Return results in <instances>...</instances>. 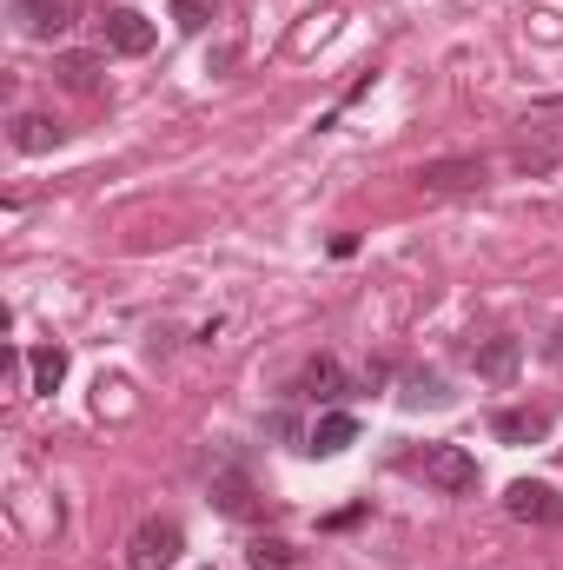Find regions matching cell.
Wrapping results in <instances>:
<instances>
[{"mask_svg": "<svg viewBox=\"0 0 563 570\" xmlns=\"http://www.w3.org/2000/svg\"><path fill=\"white\" fill-rule=\"evenodd\" d=\"M352 438H358V419H352V412H325V419L312 425V444H305V451H318V458H338Z\"/></svg>", "mask_w": 563, "mask_h": 570, "instance_id": "obj_13", "label": "cell"}, {"mask_svg": "<svg viewBox=\"0 0 563 570\" xmlns=\"http://www.w3.org/2000/svg\"><path fill=\"white\" fill-rule=\"evenodd\" d=\"M246 564L253 570H292L298 564V551H292L285 538H253V544H246Z\"/></svg>", "mask_w": 563, "mask_h": 570, "instance_id": "obj_15", "label": "cell"}, {"mask_svg": "<svg viewBox=\"0 0 563 570\" xmlns=\"http://www.w3.org/2000/svg\"><path fill=\"white\" fill-rule=\"evenodd\" d=\"M80 20V0H13V27L27 40H60Z\"/></svg>", "mask_w": 563, "mask_h": 570, "instance_id": "obj_4", "label": "cell"}, {"mask_svg": "<svg viewBox=\"0 0 563 570\" xmlns=\"http://www.w3.org/2000/svg\"><path fill=\"white\" fill-rule=\"evenodd\" d=\"M504 511H511L517 524H537V531L563 524V498H557V484H544V478H517V484L504 491Z\"/></svg>", "mask_w": 563, "mask_h": 570, "instance_id": "obj_3", "label": "cell"}, {"mask_svg": "<svg viewBox=\"0 0 563 570\" xmlns=\"http://www.w3.org/2000/svg\"><path fill=\"white\" fill-rule=\"evenodd\" d=\"M100 67H107L100 53H60V60H53V80H60L67 94H100Z\"/></svg>", "mask_w": 563, "mask_h": 570, "instance_id": "obj_10", "label": "cell"}, {"mask_svg": "<svg viewBox=\"0 0 563 570\" xmlns=\"http://www.w3.org/2000/svg\"><path fill=\"white\" fill-rule=\"evenodd\" d=\"M424 484H437V491H451V498H464V491H477V458L464 451V444H431L418 458Z\"/></svg>", "mask_w": 563, "mask_h": 570, "instance_id": "obj_2", "label": "cell"}, {"mask_svg": "<svg viewBox=\"0 0 563 570\" xmlns=\"http://www.w3.org/2000/svg\"><path fill=\"white\" fill-rule=\"evenodd\" d=\"M551 166H557V146L551 140H537V146L524 140L517 146V173H551Z\"/></svg>", "mask_w": 563, "mask_h": 570, "instance_id": "obj_18", "label": "cell"}, {"mask_svg": "<svg viewBox=\"0 0 563 570\" xmlns=\"http://www.w3.org/2000/svg\"><path fill=\"white\" fill-rule=\"evenodd\" d=\"M213 504H219L226 518H253V511H259V491H253L246 471H213Z\"/></svg>", "mask_w": 563, "mask_h": 570, "instance_id": "obj_9", "label": "cell"}, {"mask_svg": "<svg viewBox=\"0 0 563 570\" xmlns=\"http://www.w3.org/2000/svg\"><path fill=\"white\" fill-rule=\"evenodd\" d=\"M100 33H107V47H113V53H127V60L152 53V20L134 13V7H113V13L100 20Z\"/></svg>", "mask_w": 563, "mask_h": 570, "instance_id": "obj_7", "label": "cell"}, {"mask_svg": "<svg viewBox=\"0 0 563 570\" xmlns=\"http://www.w3.org/2000/svg\"><path fill=\"white\" fill-rule=\"evenodd\" d=\"M444 399H451V392H444L437 372H412V379H405V405H444Z\"/></svg>", "mask_w": 563, "mask_h": 570, "instance_id": "obj_17", "label": "cell"}, {"mask_svg": "<svg viewBox=\"0 0 563 570\" xmlns=\"http://www.w3.org/2000/svg\"><path fill=\"white\" fill-rule=\"evenodd\" d=\"M517 338H491V345H477V379H491V385H511L517 379Z\"/></svg>", "mask_w": 563, "mask_h": 570, "instance_id": "obj_12", "label": "cell"}, {"mask_svg": "<svg viewBox=\"0 0 563 570\" xmlns=\"http://www.w3.org/2000/svg\"><path fill=\"white\" fill-rule=\"evenodd\" d=\"M27 372H33V392H60L67 352H60V345H33V352H27Z\"/></svg>", "mask_w": 563, "mask_h": 570, "instance_id": "obj_14", "label": "cell"}, {"mask_svg": "<svg viewBox=\"0 0 563 570\" xmlns=\"http://www.w3.org/2000/svg\"><path fill=\"white\" fill-rule=\"evenodd\" d=\"M424 193H477L484 186V159H471V153H451V159H424L418 173Z\"/></svg>", "mask_w": 563, "mask_h": 570, "instance_id": "obj_5", "label": "cell"}, {"mask_svg": "<svg viewBox=\"0 0 563 570\" xmlns=\"http://www.w3.org/2000/svg\"><path fill=\"white\" fill-rule=\"evenodd\" d=\"M186 551V531L172 518H140L127 538V570H172Z\"/></svg>", "mask_w": 563, "mask_h": 570, "instance_id": "obj_1", "label": "cell"}, {"mask_svg": "<svg viewBox=\"0 0 563 570\" xmlns=\"http://www.w3.org/2000/svg\"><path fill=\"white\" fill-rule=\"evenodd\" d=\"M60 140H67V127H60L53 114H40V107H20V114L7 120V146L27 153V159H33V153H53Z\"/></svg>", "mask_w": 563, "mask_h": 570, "instance_id": "obj_6", "label": "cell"}, {"mask_svg": "<svg viewBox=\"0 0 563 570\" xmlns=\"http://www.w3.org/2000/svg\"><path fill=\"white\" fill-rule=\"evenodd\" d=\"M219 7H226V0H172V27H179V33H206V27L219 20Z\"/></svg>", "mask_w": 563, "mask_h": 570, "instance_id": "obj_16", "label": "cell"}, {"mask_svg": "<svg viewBox=\"0 0 563 570\" xmlns=\"http://www.w3.org/2000/svg\"><path fill=\"white\" fill-rule=\"evenodd\" d=\"M491 431H497V444H544V438H551V412H537V405H511V412L491 419Z\"/></svg>", "mask_w": 563, "mask_h": 570, "instance_id": "obj_8", "label": "cell"}, {"mask_svg": "<svg viewBox=\"0 0 563 570\" xmlns=\"http://www.w3.org/2000/svg\"><path fill=\"white\" fill-rule=\"evenodd\" d=\"M298 392L318 399V405H338V399H345V372H338V358H312V365L298 372Z\"/></svg>", "mask_w": 563, "mask_h": 570, "instance_id": "obj_11", "label": "cell"}]
</instances>
